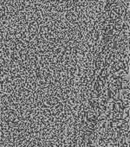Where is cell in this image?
Wrapping results in <instances>:
<instances>
[{"instance_id": "6da1fadb", "label": "cell", "mask_w": 130, "mask_h": 147, "mask_svg": "<svg viewBox=\"0 0 130 147\" xmlns=\"http://www.w3.org/2000/svg\"><path fill=\"white\" fill-rule=\"evenodd\" d=\"M113 147H120V146H119L118 144H114V145Z\"/></svg>"}]
</instances>
